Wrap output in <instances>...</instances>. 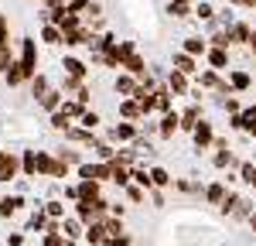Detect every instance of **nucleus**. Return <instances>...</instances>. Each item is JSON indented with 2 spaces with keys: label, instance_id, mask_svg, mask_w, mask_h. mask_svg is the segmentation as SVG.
I'll list each match as a JSON object with an SVG mask.
<instances>
[{
  "label": "nucleus",
  "instance_id": "obj_18",
  "mask_svg": "<svg viewBox=\"0 0 256 246\" xmlns=\"http://www.w3.org/2000/svg\"><path fill=\"white\" fill-rule=\"evenodd\" d=\"M168 14L174 20H184V18H192L195 10H192V4H168Z\"/></svg>",
  "mask_w": 256,
  "mask_h": 246
},
{
  "label": "nucleus",
  "instance_id": "obj_3",
  "mask_svg": "<svg viewBox=\"0 0 256 246\" xmlns=\"http://www.w3.org/2000/svg\"><path fill=\"white\" fill-rule=\"evenodd\" d=\"M250 38H253V28L246 20H232L229 24V41L232 44H242V41H250Z\"/></svg>",
  "mask_w": 256,
  "mask_h": 246
},
{
  "label": "nucleus",
  "instance_id": "obj_34",
  "mask_svg": "<svg viewBox=\"0 0 256 246\" xmlns=\"http://www.w3.org/2000/svg\"><path fill=\"white\" fill-rule=\"evenodd\" d=\"M150 182H154V184H160V188H164V184L171 182V178H168V171H164V168H154V171H150Z\"/></svg>",
  "mask_w": 256,
  "mask_h": 246
},
{
  "label": "nucleus",
  "instance_id": "obj_50",
  "mask_svg": "<svg viewBox=\"0 0 256 246\" xmlns=\"http://www.w3.org/2000/svg\"><path fill=\"white\" fill-rule=\"evenodd\" d=\"M62 4H68V0H62Z\"/></svg>",
  "mask_w": 256,
  "mask_h": 246
},
{
  "label": "nucleus",
  "instance_id": "obj_13",
  "mask_svg": "<svg viewBox=\"0 0 256 246\" xmlns=\"http://www.w3.org/2000/svg\"><path fill=\"white\" fill-rule=\"evenodd\" d=\"M192 134H195V144H198V147H208V144H212V126H208L205 120H198V126L192 130Z\"/></svg>",
  "mask_w": 256,
  "mask_h": 246
},
{
  "label": "nucleus",
  "instance_id": "obj_39",
  "mask_svg": "<svg viewBox=\"0 0 256 246\" xmlns=\"http://www.w3.org/2000/svg\"><path fill=\"white\" fill-rule=\"evenodd\" d=\"M52 126H55V130H68V116H65V113H55V116H52Z\"/></svg>",
  "mask_w": 256,
  "mask_h": 246
},
{
  "label": "nucleus",
  "instance_id": "obj_5",
  "mask_svg": "<svg viewBox=\"0 0 256 246\" xmlns=\"http://www.w3.org/2000/svg\"><path fill=\"white\" fill-rule=\"evenodd\" d=\"M123 68H126L130 76H137V79H144V76H147V62H144V55H137V52L123 58Z\"/></svg>",
  "mask_w": 256,
  "mask_h": 246
},
{
  "label": "nucleus",
  "instance_id": "obj_2",
  "mask_svg": "<svg viewBox=\"0 0 256 246\" xmlns=\"http://www.w3.org/2000/svg\"><path fill=\"white\" fill-rule=\"evenodd\" d=\"M18 178V158L0 150V182H14Z\"/></svg>",
  "mask_w": 256,
  "mask_h": 246
},
{
  "label": "nucleus",
  "instance_id": "obj_10",
  "mask_svg": "<svg viewBox=\"0 0 256 246\" xmlns=\"http://www.w3.org/2000/svg\"><path fill=\"white\" fill-rule=\"evenodd\" d=\"M174 68H178V72H184V76H192V72H195V55H188V52H174Z\"/></svg>",
  "mask_w": 256,
  "mask_h": 246
},
{
  "label": "nucleus",
  "instance_id": "obj_36",
  "mask_svg": "<svg viewBox=\"0 0 256 246\" xmlns=\"http://www.w3.org/2000/svg\"><path fill=\"white\" fill-rule=\"evenodd\" d=\"M229 82H232L236 89H246V86H250V76H246V72H232V76H229Z\"/></svg>",
  "mask_w": 256,
  "mask_h": 246
},
{
  "label": "nucleus",
  "instance_id": "obj_28",
  "mask_svg": "<svg viewBox=\"0 0 256 246\" xmlns=\"http://www.w3.org/2000/svg\"><path fill=\"white\" fill-rule=\"evenodd\" d=\"M134 134H137V130H134L130 123H120L116 130H113V137H116V140H134Z\"/></svg>",
  "mask_w": 256,
  "mask_h": 246
},
{
  "label": "nucleus",
  "instance_id": "obj_48",
  "mask_svg": "<svg viewBox=\"0 0 256 246\" xmlns=\"http://www.w3.org/2000/svg\"><path fill=\"white\" fill-rule=\"evenodd\" d=\"M250 222H253V229H256V212H253V219H250Z\"/></svg>",
  "mask_w": 256,
  "mask_h": 246
},
{
  "label": "nucleus",
  "instance_id": "obj_1",
  "mask_svg": "<svg viewBox=\"0 0 256 246\" xmlns=\"http://www.w3.org/2000/svg\"><path fill=\"white\" fill-rule=\"evenodd\" d=\"M20 68H24V76L31 79V76H38V41L34 38H20Z\"/></svg>",
  "mask_w": 256,
  "mask_h": 246
},
{
  "label": "nucleus",
  "instance_id": "obj_25",
  "mask_svg": "<svg viewBox=\"0 0 256 246\" xmlns=\"http://www.w3.org/2000/svg\"><path fill=\"white\" fill-rule=\"evenodd\" d=\"M20 205H24V202H20L18 195H14V198H0V216H10V212H18Z\"/></svg>",
  "mask_w": 256,
  "mask_h": 246
},
{
  "label": "nucleus",
  "instance_id": "obj_35",
  "mask_svg": "<svg viewBox=\"0 0 256 246\" xmlns=\"http://www.w3.org/2000/svg\"><path fill=\"white\" fill-rule=\"evenodd\" d=\"M44 212H48L52 219H62V216H65V205H62V202H48V205H44Z\"/></svg>",
  "mask_w": 256,
  "mask_h": 246
},
{
  "label": "nucleus",
  "instance_id": "obj_47",
  "mask_svg": "<svg viewBox=\"0 0 256 246\" xmlns=\"http://www.w3.org/2000/svg\"><path fill=\"white\" fill-rule=\"evenodd\" d=\"M171 4H195V0H171Z\"/></svg>",
  "mask_w": 256,
  "mask_h": 246
},
{
  "label": "nucleus",
  "instance_id": "obj_42",
  "mask_svg": "<svg viewBox=\"0 0 256 246\" xmlns=\"http://www.w3.org/2000/svg\"><path fill=\"white\" fill-rule=\"evenodd\" d=\"M242 182L256 184V168H253V164H242Z\"/></svg>",
  "mask_w": 256,
  "mask_h": 246
},
{
  "label": "nucleus",
  "instance_id": "obj_38",
  "mask_svg": "<svg viewBox=\"0 0 256 246\" xmlns=\"http://www.w3.org/2000/svg\"><path fill=\"white\" fill-rule=\"evenodd\" d=\"M89 4H92V0H68L65 7H68L72 14H86V7H89Z\"/></svg>",
  "mask_w": 256,
  "mask_h": 246
},
{
  "label": "nucleus",
  "instance_id": "obj_44",
  "mask_svg": "<svg viewBox=\"0 0 256 246\" xmlns=\"http://www.w3.org/2000/svg\"><path fill=\"white\" fill-rule=\"evenodd\" d=\"M126 195H130V198H134V202H144V192H140V188H130V192H126Z\"/></svg>",
  "mask_w": 256,
  "mask_h": 246
},
{
  "label": "nucleus",
  "instance_id": "obj_45",
  "mask_svg": "<svg viewBox=\"0 0 256 246\" xmlns=\"http://www.w3.org/2000/svg\"><path fill=\"white\" fill-rule=\"evenodd\" d=\"M113 246H130V236H113Z\"/></svg>",
  "mask_w": 256,
  "mask_h": 246
},
{
  "label": "nucleus",
  "instance_id": "obj_12",
  "mask_svg": "<svg viewBox=\"0 0 256 246\" xmlns=\"http://www.w3.org/2000/svg\"><path fill=\"white\" fill-rule=\"evenodd\" d=\"M184 52H188V55H205V52H208V41L192 34V38H184Z\"/></svg>",
  "mask_w": 256,
  "mask_h": 246
},
{
  "label": "nucleus",
  "instance_id": "obj_23",
  "mask_svg": "<svg viewBox=\"0 0 256 246\" xmlns=\"http://www.w3.org/2000/svg\"><path fill=\"white\" fill-rule=\"evenodd\" d=\"M24 174H28V178H34V174H38V154H34V150H28V154H24Z\"/></svg>",
  "mask_w": 256,
  "mask_h": 246
},
{
  "label": "nucleus",
  "instance_id": "obj_14",
  "mask_svg": "<svg viewBox=\"0 0 256 246\" xmlns=\"http://www.w3.org/2000/svg\"><path fill=\"white\" fill-rule=\"evenodd\" d=\"M4 79H7V86H20V82H28L24 68H20V62H14L10 68H4Z\"/></svg>",
  "mask_w": 256,
  "mask_h": 246
},
{
  "label": "nucleus",
  "instance_id": "obj_27",
  "mask_svg": "<svg viewBox=\"0 0 256 246\" xmlns=\"http://www.w3.org/2000/svg\"><path fill=\"white\" fill-rule=\"evenodd\" d=\"M205 198H208V202H212V205L226 202V188H222V184H212V188L205 192Z\"/></svg>",
  "mask_w": 256,
  "mask_h": 246
},
{
  "label": "nucleus",
  "instance_id": "obj_49",
  "mask_svg": "<svg viewBox=\"0 0 256 246\" xmlns=\"http://www.w3.org/2000/svg\"><path fill=\"white\" fill-rule=\"evenodd\" d=\"M253 38H256V28H253Z\"/></svg>",
  "mask_w": 256,
  "mask_h": 246
},
{
  "label": "nucleus",
  "instance_id": "obj_7",
  "mask_svg": "<svg viewBox=\"0 0 256 246\" xmlns=\"http://www.w3.org/2000/svg\"><path fill=\"white\" fill-rule=\"evenodd\" d=\"M79 174H82V178H96V182H106V178H110V164H82Z\"/></svg>",
  "mask_w": 256,
  "mask_h": 246
},
{
  "label": "nucleus",
  "instance_id": "obj_9",
  "mask_svg": "<svg viewBox=\"0 0 256 246\" xmlns=\"http://www.w3.org/2000/svg\"><path fill=\"white\" fill-rule=\"evenodd\" d=\"M168 89H171V92H178V96H184V92H188V76L174 68V72L168 76Z\"/></svg>",
  "mask_w": 256,
  "mask_h": 246
},
{
  "label": "nucleus",
  "instance_id": "obj_41",
  "mask_svg": "<svg viewBox=\"0 0 256 246\" xmlns=\"http://www.w3.org/2000/svg\"><path fill=\"white\" fill-rule=\"evenodd\" d=\"M130 178H134L137 184H144V188H150V184H154V182H150V174H147V171H134Z\"/></svg>",
  "mask_w": 256,
  "mask_h": 246
},
{
  "label": "nucleus",
  "instance_id": "obj_8",
  "mask_svg": "<svg viewBox=\"0 0 256 246\" xmlns=\"http://www.w3.org/2000/svg\"><path fill=\"white\" fill-rule=\"evenodd\" d=\"M205 55H208V65H212L216 72H222V68L229 65V52H226V48H216V44H212Z\"/></svg>",
  "mask_w": 256,
  "mask_h": 246
},
{
  "label": "nucleus",
  "instance_id": "obj_20",
  "mask_svg": "<svg viewBox=\"0 0 256 246\" xmlns=\"http://www.w3.org/2000/svg\"><path fill=\"white\" fill-rule=\"evenodd\" d=\"M120 113H123L126 120H137V116H140V113H144V110H140V102L126 100V102H120Z\"/></svg>",
  "mask_w": 256,
  "mask_h": 246
},
{
  "label": "nucleus",
  "instance_id": "obj_30",
  "mask_svg": "<svg viewBox=\"0 0 256 246\" xmlns=\"http://www.w3.org/2000/svg\"><path fill=\"white\" fill-rule=\"evenodd\" d=\"M44 246H68V243H65V236H62L58 229H48V236H44Z\"/></svg>",
  "mask_w": 256,
  "mask_h": 246
},
{
  "label": "nucleus",
  "instance_id": "obj_22",
  "mask_svg": "<svg viewBox=\"0 0 256 246\" xmlns=\"http://www.w3.org/2000/svg\"><path fill=\"white\" fill-rule=\"evenodd\" d=\"M181 126H184V130H195L198 126V120H202V110H198V106H192V110H188V113H184V116H181Z\"/></svg>",
  "mask_w": 256,
  "mask_h": 246
},
{
  "label": "nucleus",
  "instance_id": "obj_31",
  "mask_svg": "<svg viewBox=\"0 0 256 246\" xmlns=\"http://www.w3.org/2000/svg\"><path fill=\"white\" fill-rule=\"evenodd\" d=\"M52 168H55V161H52L48 154H41V150H38V174H52Z\"/></svg>",
  "mask_w": 256,
  "mask_h": 246
},
{
  "label": "nucleus",
  "instance_id": "obj_17",
  "mask_svg": "<svg viewBox=\"0 0 256 246\" xmlns=\"http://www.w3.org/2000/svg\"><path fill=\"white\" fill-rule=\"evenodd\" d=\"M178 126H181V116H178V113H168V116L160 120V137H171Z\"/></svg>",
  "mask_w": 256,
  "mask_h": 246
},
{
  "label": "nucleus",
  "instance_id": "obj_40",
  "mask_svg": "<svg viewBox=\"0 0 256 246\" xmlns=\"http://www.w3.org/2000/svg\"><path fill=\"white\" fill-rule=\"evenodd\" d=\"M79 216H76V219H65V236H79Z\"/></svg>",
  "mask_w": 256,
  "mask_h": 246
},
{
  "label": "nucleus",
  "instance_id": "obj_26",
  "mask_svg": "<svg viewBox=\"0 0 256 246\" xmlns=\"http://www.w3.org/2000/svg\"><path fill=\"white\" fill-rule=\"evenodd\" d=\"M48 92V79L44 76H31V96H44Z\"/></svg>",
  "mask_w": 256,
  "mask_h": 246
},
{
  "label": "nucleus",
  "instance_id": "obj_24",
  "mask_svg": "<svg viewBox=\"0 0 256 246\" xmlns=\"http://www.w3.org/2000/svg\"><path fill=\"white\" fill-rule=\"evenodd\" d=\"M216 14H218V10L212 7V4H198V7H195V18L198 20H216Z\"/></svg>",
  "mask_w": 256,
  "mask_h": 246
},
{
  "label": "nucleus",
  "instance_id": "obj_19",
  "mask_svg": "<svg viewBox=\"0 0 256 246\" xmlns=\"http://www.w3.org/2000/svg\"><path fill=\"white\" fill-rule=\"evenodd\" d=\"M110 178H113L116 184H126V182H130V171H126L123 164H116V161H113V164H110Z\"/></svg>",
  "mask_w": 256,
  "mask_h": 246
},
{
  "label": "nucleus",
  "instance_id": "obj_46",
  "mask_svg": "<svg viewBox=\"0 0 256 246\" xmlns=\"http://www.w3.org/2000/svg\"><path fill=\"white\" fill-rule=\"evenodd\" d=\"M229 4H236V7H256V0H229Z\"/></svg>",
  "mask_w": 256,
  "mask_h": 246
},
{
  "label": "nucleus",
  "instance_id": "obj_37",
  "mask_svg": "<svg viewBox=\"0 0 256 246\" xmlns=\"http://www.w3.org/2000/svg\"><path fill=\"white\" fill-rule=\"evenodd\" d=\"M31 226H34V229H48V212H34V216H31Z\"/></svg>",
  "mask_w": 256,
  "mask_h": 246
},
{
  "label": "nucleus",
  "instance_id": "obj_16",
  "mask_svg": "<svg viewBox=\"0 0 256 246\" xmlns=\"http://www.w3.org/2000/svg\"><path fill=\"white\" fill-rule=\"evenodd\" d=\"M62 68H65V76H76V79H86V65L79 58H65L62 62Z\"/></svg>",
  "mask_w": 256,
  "mask_h": 246
},
{
  "label": "nucleus",
  "instance_id": "obj_15",
  "mask_svg": "<svg viewBox=\"0 0 256 246\" xmlns=\"http://www.w3.org/2000/svg\"><path fill=\"white\" fill-rule=\"evenodd\" d=\"M86 240H89L92 246L102 243V240H106V229H102V222H89V226H86Z\"/></svg>",
  "mask_w": 256,
  "mask_h": 246
},
{
  "label": "nucleus",
  "instance_id": "obj_4",
  "mask_svg": "<svg viewBox=\"0 0 256 246\" xmlns=\"http://www.w3.org/2000/svg\"><path fill=\"white\" fill-rule=\"evenodd\" d=\"M41 41L44 44H65V31H62L58 24L48 20V24H41Z\"/></svg>",
  "mask_w": 256,
  "mask_h": 246
},
{
  "label": "nucleus",
  "instance_id": "obj_32",
  "mask_svg": "<svg viewBox=\"0 0 256 246\" xmlns=\"http://www.w3.org/2000/svg\"><path fill=\"white\" fill-rule=\"evenodd\" d=\"M62 113H65V116H82V113H86V106H82L79 100H76V102H65V106H62Z\"/></svg>",
  "mask_w": 256,
  "mask_h": 246
},
{
  "label": "nucleus",
  "instance_id": "obj_6",
  "mask_svg": "<svg viewBox=\"0 0 256 246\" xmlns=\"http://www.w3.org/2000/svg\"><path fill=\"white\" fill-rule=\"evenodd\" d=\"M113 89H116L120 96H137V76H116V82H113Z\"/></svg>",
  "mask_w": 256,
  "mask_h": 246
},
{
  "label": "nucleus",
  "instance_id": "obj_29",
  "mask_svg": "<svg viewBox=\"0 0 256 246\" xmlns=\"http://www.w3.org/2000/svg\"><path fill=\"white\" fill-rule=\"evenodd\" d=\"M10 48V28H7V18L0 14V52Z\"/></svg>",
  "mask_w": 256,
  "mask_h": 246
},
{
  "label": "nucleus",
  "instance_id": "obj_43",
  "mask_svg": "<svg viewBox=\"0 0 256 246\" xmlns=\"http://www.w3.org/2000/svg\"><path fill=\"white\" fill-rule=\"evenodd\" d=\"M96 150H99V158H102V161H110V158H113V147H106V144H96Z\"/></svg>",
  "mask_w": 256,
  "mask_h": 246
},
{
  "label": "nucleus",
  "instance_id": "obj_33",
  "mask_svg": "<svg viewBox=\"0 0 256 246\" xmlns=\"http://www.w3.org/2000/svg\"><path fill=\"white\" fill-rule=\"evenodd\" d=\"M82 126H86V130H96L99 126V113H89V110H86V113H82Z\"/></svg>",
  "mask_w": 256,
  "mask_h": 246
},
{
  "label": "nucleus",
  "instance_id": "obj_21",
  "mask_svg": "<svg viewBox=\"0 0 256 246\" xmlns=\"http://www.w3.org/2000/svg\"><path fill=\"white\" fill-rule=\"evenodd\" d=\"M58 102H62V92H58V89H48V92L41 96V106H44V110H58Z\"/></svg>",
  "mask_w": 256,
  "mask_h": 246
},
{
  "label": "nucleus",
  "instance_id": "obj_11",
  "mask_svg": "<svg viewBox=\"0 0 256 246\" xmlns=\"http://www.w3.org/2000/svg\"><path fill=\"white\" fill-rule=\"evenodd\" d=\"M79 198H86V202L99 198V182H96V178H82V184H79Z\"/></svg>",
  "mask_w": 256,
  "mask_h": 246
}]
</instances>
